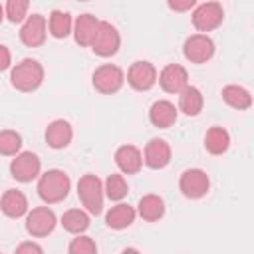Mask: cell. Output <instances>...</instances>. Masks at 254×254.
<instances>
[{
  "instance_id": "1",
  "label": "cell",
  "mask_w": 254,
  "mask_h": 254,
  "mask_svg": "<svg viewBox=\"0 0 254 254\" xmlns=\"http://www.w3.org/2000/svg\"><path fill=\"white\" fill-rule=\"evenodd\" d=\"M38 194L46 204H56L62 202L71 189V181L67 177V173L60 171V169H50L46 173H42L38 177Z\"/></svg>"
},
{
  "instance_id": "2",
  "label": "cell",
  "mask_w": 254,
  "mask_h": 254,
  "mask_svg": "<svg viewBox=\"0 0 254 254\" xmlns=\"http://www.w3.org/2000/svg\"><path fill=\"white\" fill-rule=\"evenodd\" d=\"M42 81H44V65L38 60L24 58L22 62H18L12 67L10 83L18 91H24V93L36 91L42 85Z\"/></svg>"
},
{
  "instance_id": "3",
  "label": "cell",
  "mask_w": 254,
  "mask_h": 254,
  "mask_svg": "<svg viewBox=\"0 0 254 254\" xmlns=\"http://www.w3.org/2000/svg\"><path fill=\"white\" fill-rule=\"evenodd\" d=\"M77 196L87 214H99L103 210V183L97 175H83L77 181Z\"/></svg>"
},
{
  "instance_id": "4",
  "label": "cell",
  "mask_w": 254,
  "mask_h": 254,
  "mask_svg": "<svg viewBox=\"0 0 254 254\" xmlns=\"http://www.w3.org/2000/svg\"><path fill=\"white\" fill-rule=\"evenodd\" d=\"M119 46H121V36H119V30L105 22V20H99V26H97V32L93 36V42H91V50L93 54H97L99 58H111L119 52Z\"/></svg>"
},
{
  "instance_id": "5",
  "label": "cell",
  "mask_w": 254,
  "mask_h": 254,
  "mask_svg": "<svg viewBox=\"0 0 254 254\" xmlns=\"http://www.w3.org/2000/svg\"><path fill=\"white\" fill-rule=\"evenodd\" d=\"M91 83L93 87L103 93V95H111V93H117L123 83H125V73L119 65L115 64H103L99 67H95L93 75H91Z\"/></svg>"
},
{
  "instance_id": "6",
  "label": "cell",
  "mask_w": 254,
  "mask_h": 254,
  "mask_svg": "<svg viewBox=\"0 0 254 254\" xmlns=\"http://www.w3.org/2000/svg\"><path fill=\"white\" fill-rule=\"evenodd\" d=\"M192 26L198 30V34H206L210 30H216L224 20V8L218 2H202L196 4L192 10Z\"/></svg>"
},
{
  "instance_id": "7",
  "label": "cell",
  "mask_w": 254,
  "mask_h": 254,
  "mask_svg": "<svg viewBox=\"0 0 254 254\" xmlns=\"http://www.w3.org/2000/svg\"><path fill=\"white\" fill-rule=\"evenodd\" d=\"M10 175L18 183H32L42 175V161L32 151H20L10 163Z\"/></svg>"
},
{
  "instance_id": "8",
  "label": "cell",
  "mask_w": 254,
  "mask_h": 254,
  "mask_svg": "<svg viewBox=\"0 0 254 254\" xmlns=\"http://www.w3.org/2000/svg\"><path fill=\"white\" fill-rule=\"evenodd\" d=\"M214 42L206 34H192L183 44V54L190 64H206L214 56Z\"/></svg>"
},
{
  "instance_id": "9",
  "label": "cell",
  "mask_w": 254,
  "mask_h": 254,
  "mask_svg": "<svg viewBox=\"0 0 254 254\" xmlns=\"http://www.w3.org/2000/svg\"><path fill=\"white\" fill-rule=\"evenodd\" d=\"M56 224H58V218H56L54 210L48 206H36L32 210H28V214H26V230H28V234H32L36 238L52 234Z\"/></svg>"
},
{
  "instance_id": "10",
  "label": "cell",
  "mask_w": 254,
  "mask_h": 254,
  "mask_svg": "<svg viewBox=\"0 0 254 254\" xmlns=\"http://www.w3.org/2000/svg\"><path fill=\"white\" fill-rule=\"evenodd\" d=\"M179 189L187 198L196 200L208 192L210 179L202 169H187L179 179Z\"/></svg>"
},
{
  "instance_id": "11",
  "label": "cell",
  "mask_w": 254,
  "mask_h": 254,
  "mask_svg": "<svg viewBox=\"0 0 254 254\" xmlns=\"http://www.w3.org/2000/svg\"><path fill=\"white\" fill-rule=\"evenodd\" d=\"M157 67L151 62L139 60L133 62L131 67L127 69V83L135 89V91H149L155 83H157Z\"/></svg>"
},
{
  "instance_id": "12",
  "label": "cell",
  "mask_w": 254,
  "mask_h": 254,
  "mask_svg": "<svg viewBox=\"0 0 254 254\" xmlns=\"http://www.w3.org/2000/svg\"><path fill=\"white\" fill-rule=\"evenodd\" d=\"M48 36V20L42 14H32L24 20L20 28V42L28 48H38L46 42Z\"/></svg>"
},
{
  "instance_id": "13",
  "label": "cell",
  "mask_w": 254,
  "mask_h": 254,
  "mask_svg": "<svg viewBox=\"0 0 254 254\" xmlns=\"http://www.w3.org/2000/svg\"><path fill=\"white\" fill-rule=\"evenodd\" d=\"M157 81L163 91L179 95L189 85V71L181 64H169L161 69V73L157 75Z\"/></svg>"
},
{
  "instance_id": "14",
  "label": "cell",
  "mask_w": 254,
  "mask_h": 254,
  "mask_svg": "<svg viewBox=\"0 0 254 254\" xmlns=\"http://www.w3.org/2000/svg\"><path fill=\"white\" fill-rule=\"evenodd\" d=\"M143 163L149 169H163L171 163V145L165 139H151L143 151Z\"/></svg>"
},
{
  "instance_id": "15",
  "label": "cell",
  "mask_w": 254,
  "mask_h": 254,
  "mask_svg": "<svg viewBox=\"0 0 254 254\" xmlns=\"http://www.w3.org/2000/svg\"><path fill=\"white\" fill-rule=\"evenodd\" d=\"M73 139V127L65 119H54L46 127V143L52 149H65Z\"/></svg>"
},
{
  "instance_id": "16",
  "label": "cell",
  "mask_w": 254,
  "mask_h": 254,
  "mask_svg": "<svg viewBox=\"0 0 254 254\" xmlns=\"http://www.w3.org/2000/svg\"><path fill=\"white\" fill-rule=\"evenodd\" d=\"M115 165L125 175H135L143 167V153L135 145H121L115 151Z\"/></svg>"
},
{
  "instance_id": "17",
  "label": "cell",
  "mask_w": 254,
  "mask_h": 254,
  "mask_svg": "<svg viewBox=\"0 0 254 254\" xmlns=\"http://www.w3.org/2000/svg\"><path fill=\"white\" fill-rule=\"evenodd\" d=\"M0 210L8 218H22L28 214V198L18 189H8L0 198Z\"/></svg>"
},
{
  "instance_id": "18",
  "label": "cell",
  "mask_w": 254,
  "mask_h": 254,
  "mask_svg": "<svg viewBox=\"0 0 254 254\" xmlns=\"http://www.w3.org/2000/svg\"><path fill=\"white\" fill-rule=\"evenodd\" d=\"M177 115H179V109L175 107V103L167 99H159L149 107V121L159 129H167L175 125Z\"/></svg>"
},
{
  "instance_id": "19",
  "label": "cell",
  "mask_w": 254,
  "mask_h": 254,
  "mask_svg": "<svg viewBox=\"0 0 254 254\" xmlns=\"http://www.w3.org/2000/svg\"><path fill=\"white\" fill-rule=\"evenodd\" d=\"M97 26H99V20L93 14H79L73 20V30H71L73 40L79 46H91L93 36L97 32Z\"/></svg>"
},
{
  "instance_id": "20",
  "label": "cell",
  "mask_w": 254,
  "mask_h": 254,
  "mask_svg": "<svg viewBox=\"0 0 254 254\" xmlns=\"http://www.w3.org/2000/svg\"><path fill=\"white\" fill-rule=\"evenodd\" d=\"M135 216H137V210L125 202H117L115 206H111L105 214V222L109 228L113 230H123L127 226H131L135 222Z\"/></svg>"
},
{
  "instance_id": "21",
  "label": "cell",
  "mask_w": 254,
  "mask_h": 254,
  "mask_svg": "<svg viewBox=\"0 0 254 254\" xmlns=\"http://www.w3.org/2000/svg\"><path fill=\"white\" fill-rule=\"evenodd\" d=\"M204 105V97L200 93L198 87L194 85H187L181 93H179V111H183L189 117H196L202 111Z\"/></svg>"
},
{
  "instance_id": "22",
  "label": "cell",
  "mask_w": 254,
  "mask_h": 254,
  "mask_svg": "<svg viewBox=\"0 0 254 254\" xmlns=\"http://www.w3.org/2000/svg\"><path fill=\"white\" fill-rule=\"evenodd\" d=\"M137 214L147 222H157L165 214V200L159 194H145L137 204Z\"/></svg>"
},
{
  "instance_id": "23",
  "label": "cell",
  "mask_w": 254,
  "mask_h": 254,
  "mask_svg": "<svg viewBox=\"0 0 254 254\" xmlns=\"http://www.w3.org/2000/svg\"><path fill=\"white\" fill-rule=\"evenodd\" d=\"M230 147V135L224 127H210L204 135V149L210 153V155H222L226 153Z\"/></svg>"
},
{
  "instance_id": "24",
  "label": "cell",
  "mask_w": 254,
  "mask_h": 254,
  "mask_svg": "<svg viewBox=\"0 0 254 254\" xmlns=\"http://www.w3.org/2000/svg\"><path fill=\"white\" fill-rule=\"evenodd\" d=\"M222 99L226 101V105H230L232 109H238V111H244V109H250L252 105V95L246 87L242 85H226L222 87Z\"/></svg>"
},
{
  "instance_id": "25",
  "label": "cell",
  "mask_w": 254,
  "mask_h": 254,
  "mask_svg": "<svg viewBox=\"0 0 254 254\" xmlns=\"http://www.w3.org/2000/svg\"><path fill=\"white\" fill-rule=\"evenodd\" d=\"M48 30H50V34H52L56 40H64V38H67V36L71 34V30H73V20H71V16H69L67 12H64V10H54V12L50 14V18H48Z\"/></svg>"
},
{
  "instance_id": "26",
  "label": "cell",
  "mask_w": 254,
  "mask_h": 254,
  "mask_svg": "<svg viewBox=\"0 0 254 254\" xmlns=\"http://www.w3.org/2000/svg\"><path fill=\"white\" fill-rule=\"evenodd\" d=\"M62 226L71 234H83L89 228V214L83 208H69L62 214Z\"/></svg>"
},
{
  "instance_id": "27",
  "label": "cell",
  "mask_w": 254,
  "mask_h": 254,
  "mask_svg": "<svg viewBox=\"0 0 254 254\" xmlns=\"http://www.w3.org/2000/svg\"><path fill=\"white\" fill-rule=\"evenodd\" d=\"M127 190H129V187H127V181H125L123 175H119V173H111V175L105 179L103 192H105L107 198L119 202V200H123V198L127 196Z\"/></svg>"
},
{
  "instance_id": "28",
  "label": "cell",
  "mask_w": 254,
  "mask_h": 254,
  "mask_svg": "<svg viewBox=\"0 0 254 254\" xmlns=\"http://www.w3.org/2000/svg\"><path fill=\"white\" fill-rule=\"evenodd\" d=\"M22 149V135L12 129L0 131V155L4 157H16Z\"/></svg>"
},
{
  "instance_id": "29",
  "label": "cell",
  "mask_w": 254,
  "mask_h": 254,
  "mask_svg": "<svg viewBox=\"0 0 254 254\" xmlns=\"http://www.w3.org/2000/svg\"><path fill=\"white\" fill-rule=\"evenodd\" d=\"M28 8L30 2L28 0H8L4 6V16L12 22V24H24V20L28 18Z\"/></svg>"
},
{
  "instance_id": "30",
  "label": "cell",
  "mask_w": 254,
  "mask_h": 254,
  "mask_svg": "<svg viewBox=\"0 0 254 254\" xmlns=\"http://www.w3.org/2000/svg\"><path fill=\"white\" fill-rule=\"evenodd\" d=\"M67 254H97V244H95L93 238H89L85 234H77L69 242Z\"/></svg>"
},
{
  "instance_id": "31",
  "label": "cell",
  "mask_w": 254,
  "mask_h": 254,
  "mask_svg": "<svg viewBox=\"0 0 254 254\" xmlns=\"http://www.w3.org/2000/svg\"><path fill=\"white\" fill-rule=\"evenodd\" d=\"M14 254H44V248L38 244V242H32V240H26V242H20L16 252Z\"/></svg>"
},
{
  "instance_id": "32",
  "label": "cell",
  "mask_w": 254,
  "mask_h": 254,
  "mask_svg": "<svg viewBox=\"0 0 254 254\" xmlns=\"http://www.w3.org/2000/svg\"><path fill=\"white\" fill-rule=\"evenodd\" d=\"M167 4H169V8L175 10V12H187V10H190V8L196 6L194 0H169Z\"/></svg>"
},
{
  "instance_id": "33",
  "label": "cell",
  "mask_w": 254,
  "mask_h": 254,
  "mask_svg": "<svg viewBox=\"0 0 254 254\" xmlns=\"http://www.w3.org/2000/svg\"><path fill=\"white\" fill-rule=\"evenodd\" d=\"M10 64H12V54H10V50L0 44V71L8 69Z\"/></svg>"
},
{
  "instance_id": "34",
  "label": "cell",
  "mask_w": 254,
  "mask_h": 254,
  "mask_svg": "<svg viewBox=\"0 0 254 254\" xmlns=\"http://www.w3.org/2000/svg\"><path fill=\"white\" fill-rule=\"evenodd\" d=\"M121 254H141V252H139L137 248H125V250H123Z\"/></svg>"
},
{
  "instance_id": "35",
  "label": "cell",
  "mask_w": 254,
  "mask_h": 254,
  "mask_svg": "<svg viewBox=\"0 0 254 254\" xmlns=\"http://www.w3.org/2000/svg\"><path fill=\"white\" fill-rule=\"evenodd\" d=\"M2 20H4V6L0 4V24H2Z\"/></svg>"
}]
</instances>
